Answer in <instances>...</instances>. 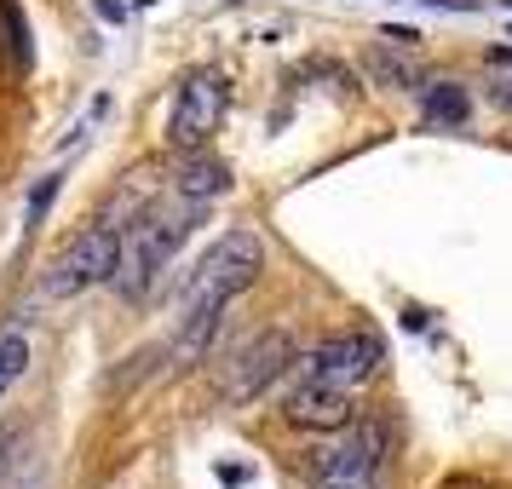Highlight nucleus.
<instances>
[{"instance_id":"1","label":"nucleus","mask_w":512,"mask_h":489,"mask_svg":"<svg viewBox=\"0 0 512 489\" xmlns=\"http://www.w3.org/2000/svg\"><path fill=\"white\" fill-rule=\"evenodd\" d=\"M259 265H265V248H259L254 231H225L208 254H202L196 277H190V294H185V317H179L173 363H190V357L208 351L213 328H219V317H225V305L259 277Z\"/></svg>"},{"instance_id":"2","label":"nucleus","mask_w":512,"mask_h":489,"mask_svg":"<svg viewBox=\"0 0 512 489\" xmlns=\"http://www.w3.org/2000/svg\"><path fill=\"white\" fill-rule=\"evenodd\" d=\"M190 236V219L185 213H150L133 225V236H121V259H116V288L127 300H144V288L167 271V259L185 248Z\"/></svg>"},{"instance_id":"3","label":"nucleus","mask_w":512,"mask_h":489,"mask_svg":"<svg viewBox=\"0 0 512 489\" xmlns=\"http://www.w3.org/2000/svg\"><path fill=\"white\" fill-rule=\"evenodd\" d=\"M116 259H121V231L116 225H87V231L47 265L41 294H47V300H75V294H87V288L116 277Z\"/></svg>"},{"instance_id":"4","label":"nucleus","mask_w":512,"mask_h":489,"mask_svg":"<svg viewBox=\"0 0 512 489\" xmlns=\"http://www.w3.org/2000/svg\"><path fill=\"white\" fill-rule=\"evenodd\" d=\"M380 363H386V340H380L374 328H351V334H334V340H323V346L311 351V357H305V374L351 392V386L369 380Z\"/></svg>"},{"instance_id":"5","label":"nucleus","mask_w":512,"mask_h":489,"mask_svg":"<svg viewBox=\"0 0 512 489\" xmlns=\"http://www.w3.org/2000/svg\"><path fill=\"white\" fill-rule=\"evenodd\" d=\"M225 104H231V93H225L219 75H190L185 87H179V98H173L167 139L179 144V150H202L213 139V127L225 121Z\"/></svg>"},{"instance_id":"6","label":"nucleus","mask_w":512,"mask_h":489,"mask_svg":"<svg viewBox=\"0 0 512 489\" xmlns=\"http://www.w3.org/2000/svg\"><path fill=\"white\" fill-rule=\"evenodd\" d=\"M380 478V443L363 432V438H340L323 443L311 455V484L317 489H374Z\"/></svg>"},{"instance_id":"7","label":"nucleus","mask_w":512,"mask_h":489,"mask_svg":"<svg viewBox=\"0 0 512 489\" xmlns=\"http://www.w3.org/2000/svg\"><path fill=\"white\" fill-rule=\"evenodd\" d=\"M282 420L300 426V432H346L357 409H351L346 386H328V380H305L300 392L282 403Z\"/></svg>"},{"instance_id":"8","label":"nucleus","mask_w":512,"mask_h":489,"mask_svg":"<svg viewBox=\"0 0 512 489\" xmlns=\"http://www.w3.org/2000/svg\"><path fill=\"white\" fill-rule=\"evenodd\" d=\"M288 363H294V340H288V334H277V328H271V334H259L254 346L242 351L236 374L225 380V397H231V403H254V397L265 392V386H271Z\"/></svg>"},{"instance_id":"9","label":"nucleus","mask_w":512,"mask_h":489,"mask_svg":"<svg viewBox=\"0 0 512 489\" xmlns=\"http://www.w3.org/2000/svg\"><path fill=\"white\" fill-rule=\"evenodd\" d=\"M179 190H185L190 202H213V196L231 190V167L219 162V156H196L190 150V162H179Z\"/></svg>"},{"instance_id":"10","label":"nucleus","mask_w":512,"mask_h":489,"mask_svg":"<svg viewBox=\"0 0 512 489\" xmlns=\"http://www.w3.org/2000/svg\"><path fill=\"white\" fill-rule=\"evenodd\" d=\"M0 52H6L12 75L35 70V41H29V24H24V6L18 0H0Z\"/></svg>"},{"instance_id":"11","label":"nucleus","mask_w":512,"mask_h":489,"mask_svg":"<svg viewBox=\"0 0 512 489\" xmlns=\"http://www.w3.org/2000/svg\"><path fill=\"white\" fill-rule=\"evenodd\" d=\"M420 116L432 121V127H466V116H472V98H466L461 81H432V87L420 93Z\"/></svg>"},{"instance_id":"12","label":"nucleus","mask_w":512,"mask_h":489,"mask_svg":"<svg viewBox=\"0 0 512 489\" xmlns=\"http://www.w3.org/2000/svg\"><path fill=\"white\" fill-rule=\"evenodd\" d=\"M24 369H29V340H24V328H12V334H0V403L24 380Z\"/></svg>"},{"instance_id":"13","label":"nucleus","mask_w":512,"mask_h":489,"mask_svg":"<svg viewBox=\"0 0 512 489\" xmlns=\"http://www.w3.org/2000/svg\"><path fill=\"white\" fill-rule=\"evenodd\" d=\"M52 202H58V173H52V179H41V185H35V196H29V225H24L29 236L47 225V208H52Z\"/></svg>"},{"instance_id":"14","label":"nucleus","mask_w":512,"mask_h":489,"mask_svg":"<svg viewBox=\"0 0 512 489\" xmlns=\"http://www.w3.org/2000/svg\"><path fill=\"white\" fill-rule=\"evenodd\" d=\"M374 75H380V81H392V87H415V70H409V64H397V58H374Z\"/></svg>"},{"instance_id":"15","label":"nucleus","mask_w":512,"mask_h":489,"mask_svg":"<svg viewBox=\"0 0 512 489\" xmlns=\"http://www.w3.org/2000/svg\"><path fill=\"white\" fill-rule=\"evenodd\" d=\"M489 98H495L501 110H512V81H495V87H489Z\"/></svg>"},{"instance_id":"16","label":"nucleus","mask_w":512,"mask_h":489,"mask_svg":"<svg viewBox=\"0 0 512 489\" xmlns=\"http://www.w3.org/2000/svg\"><path fill=\"white\" fill-rule=\"evenodd\" d=\"M420 6H438V12H466V0H420Z\"/></svg>"},{"instance_id":"17","label":"nucleus","mask_w":512,"mask_h":489,"mask_svg":"<svg viewBox=\"0 0 512 489\" xmlns=\"http://www.w3.org/2000/svg\"><path fill=\"white\" fill-rule=\"evenodd\" d=\"M489 64H512V47H489Z\"/></svg>"},{"instance_id":"18","label":"nucleus","mask_w":512,"mask_h":489,"mask_svg":"<svg viewBox=\"0 0 512 489\" xmlns=\"http://www.w3.org/2000/svg\"><path fill=\"white\" fill-rule=\"evenodd\" d=\"M133 6H156V0H133Z\"/></svg>"},{"instance_id":"19","label":"nucleus","mask_w":512,"mask_h":489,"mask_svg":"<svg viewBox=\"0 0 512 489\" xmlns=\"http://www.w3.org/2000/svg\"><path fill=\"white\" fill-rule=\"evenodd\" d=\"M507 12H512V0H507Z\"/></svg>"}]
</instances>
